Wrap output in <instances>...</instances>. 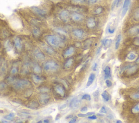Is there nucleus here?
Here are the masks:
<instances>
[{
    "label": "nucleus",
    "mask_w": 139,
    "mask_h": 123,
    "mask_svg": "<svg viewBox=\"0 0 139 123\" xmlns=\"http://www.w3.org/2000/svg\"></svg>",
    "instance_id": "nucleus-60"
},
{
    "label": "nucleus",
    "mask_w": 139,
    "mask_h": 123,
    "mask_svg": "<svg viewBox=\"0 0 139 123\" xmlns=\"http://www.w3.org/2000/svg\"><path fill=\"white\" fill-rule=\"evenodd\" d=\"M107 32L109 34H113L115 32V28L112 27L111 26L109 25L107 28Z\"/></svg>",
    "instance_id": "nucleus-27"
},
{
    "label": "nucleus",
    "mask_w": 139,
    "mask_h": 123,
    "mask_svg": "<svg viewBox=\"0 0 139 123\" xmlns=\"http://www.w3.org/2000/svg\"><path fill=\"white\" fill-rule=\"evenodd\" d=\"M103 8L101 7H97L96 9H95V10H94L93 13L95 15H99L101 14V13L103 12Z\"/></svg>",
    "instance_id": "nucleus-30"
},
{
    "label": "nucleus",
    "mask_w": 139,
    "mask_h": 123,
    "mask_svg": "<svg viewBox=\"0 0 139 123\" xmlns=\"http://www.w3.org/2000/svg\"><path fill=\"white\" fill-rule=\"evenodd\" d=\"M136 58V55L133 53H130L128 55L127 57V59L129 60V61H133Z\"/></svg>",
    "instance_id": "nucleus-28"
},
{
    "label": "nucleus",
    "mask_w": 139,
    "mask_h": 123,
    "mask_svg": "<svg viewBox=\"0 0 139 123\" xmlns=\"http://www.w3.org/2000/svg\"><path fill=\"white\" fill-rule=\"evenodd\" d=\"M104 79H109L111 77V68L109 66H107L104 69Z\"/></svg>",
    "instance_id": "nucleus-14"
},
{
    "label": "nucleus",
    "mask_w": 139,
    "mask_h": 123,
    "mask_svg": "<svg viewBox=\"0 0 139 123\" xmlns=\"http://www.w3.org/2000/svg\"><path fill=\"white\" fill-rule=\"evenodd\" d=\"M134 19L136 21H139V9L134 14Z\"/></svg>",
    "instance_id": "nucleus-44"
},
{
    "label": "nucleus",
    "mask_w": 139,
    "mask_h": 123,
    "mask_svg": "<svg viewBox=\"0 0 139 123\" xmlns=\"http://www.w3.org/2000/svg\"><path fill=\"white\" fill-rule=\"evenodd\" d=\"M45 51H46L47 53H48L49 54H53L54 53L53 49L52 48L46 46L45 48Z\"/></svg>",
    "instance_id": "nucleus-35"
},
{
    "label": "nucleus",
    "mask_w": 139,
    "mask_h": 123,
    "mask_svg": "<svg viewBox=\"0 0 139 123\" xmlns=\"http://www.w3.org/2000/svg\"><path fill=\"white\" fill-rule=\"evenodd\" d=\"M100 0H88V2L90 4H95L97 2H98Z\"/></svg>",
    "instance_id": "nucleus-47"
},
{
    "label": "nucleus",
    "mask_w": 139,
    "mask_h": 123,
    "mask_svg": "<svg viewBox=\"0 0 139 123\" xmlns=\"http://www.w3.org/2000/svg\"><path fill=\"white\" fill-rule=\"evenodd\" d=\"M33 70L35 73H40L41 72V67H40V66H39V65H38V64H35L33 67Z\"/></svg>",
    "instance_id": "nucleus-31"
},
{
    "label": "nucleus",
    "mask_w": 139,
    "mask_h": 123,
    "mask_svg": "<svg viewBox=\"0 0 139 123\" xmlns=\"http://www.w3.org/2000/svg\"><path fill=\"white\" fill-rule=\"evenodd\" d=\"M129 32L130 34L132 35L139 34V25L131 28Z\"/></svg>",
    "instance_id": "nucleus-17"
},
{
    "label": "nucleus",
    "mask_w": 139,
    "mask_h": 123,
    "mask_svg": "<svg viewBox=\"0 0 139 123\" xmlns=\"http://www.w3.org/2000/svg\"><path fill=\"white\" fill-rule=\"evenodd\" d=\"M17 71H18V69H17V66H14L13 67L12 69L11 70V73L12 74H15L17 73Z\"/></svg>",
    "instance_id": "nucleus-40"
},
{
    "label": "nucleus",
    "mask_w": 139,
    "mask_h": 123,
    "mask_svg": "<svg viewBox=\"0 0 139 123\" xmlns=\"http://www.w3.org/2000/svg\"><path fill=\"white\" fill-rule=\"evenodd\" d=\"M60 114H58L57 115L56 118V120H59V118H60Z\"/></svg>",
    "instance_id": "nucleus-53"
},
{
    "label": "nucleus",
    "mask_w": 139,
    "mask_h": 123,
    "mask_svg": "<svg viewBox=\"0 0 139 123\" xmlns=\"http://www.w3.org/2000/svg\"><path fill=\"white\" fill-rule=\"evenodd\" d=\"M32 32L33 35L36 36H38L40 34V30H39L38 28H34L32 30Z\"/></svg>",
    "instance_id": "nucleus-38"
},
{
    "label": "nucleus",
    "mask_w": 139,
    "mask_h": 123,
    "mask_svg": "<svg viewBox=\"0 0 139 123\" xmlns=\"http://www.w3.org/2000/svg\"><path fill=\"white\" fill-rule=\"evenodd\" d=\"M97 64L96 62V63L94 64L93 65V71H96V70H97Z\"/></svg>",
    "instance_id": "nucleus-50"
},
{
    "label": "nucleus",
    "mask_w": 139,
    "mask_h": 123,
    "mask_svg": "<svg viewBox=\"0 0 139 123\" xmlns=\"http://www.w3.org/2000/svg\"><path fill=\"white\" fill-rule=\"evenodd\" d=\"M54 91L56 92L61 96H64L65 94V88L61 85H57L54 87Z\"/></svg>",
    "instance_id": "nucleus-7"
},
{
    "label": "nucleus",
    "mask_w": 139,
    "mask_h": 123,
    "mask_svg": "<svg viewBox=\"0 0 139 123\" xmlns=\"http://www.w3.org/2000/svg\"><path fill=\"white\" fill-rule=\"evenodd\" d=\"M136 62H137V63H139V57H138V58L136 60Z\"/></svg>",
    "instance_id": "nucleus-57"
},
{
    "label": "nucleus",
    "mask_w": 139,
    "mask_h": 123,
    "mask_svg": "<svg viewBox=\"0 0 139 123\" xmlns=\"http://www.w3.org/2000/svg\"><path fill=\"white\" fill-rule=\"evenodd\" d=\"M31 9H32V11L35 14H37L40 16L44 17L46 15V12L45 11V10L39 8L38 7H31Z\"/></svg>",
    "instance_id": "nucleus-8"
},
{
    "label": "nucleus",
    "mask_w": 139,
    "mask_h": 123,
    "mask_svg": "<svg viewBox=\"0 0 139 123\" xmlns=\"http://www.w3.org/2000/svg\"><path fill=\"white\" fill-rule=\"evenodd\" d=\"M34 55L36 58L39 60H44L45 58L44 54L39 49H36L34 51Z\"/></svg>",
    "instance_id": "nucleus-11"
},
{
    "label": "nucleus",
    "mask_w": 139,
    "mask_h": 123,
    "mask_svg": "<svg viewBox=\"0 0 139 123\" xmlns=\"http://www.w3.org/2000/svg\"><path fill=\"white\" fill-rule=\"evenodd\" d=\"M66 106H67L66 104H64L60 106L59 107V109H65L66 107Z\"/></svg>",
    "instance_id": "nucleus-49"
},
{
    "label": "nucleus",
    "mask_w": 139,
    "mask_h": 123,
    "mask_svg": "<svg viewBox=\"0 0 139 123\" xmlns=\"http://www.w3.org/2000/svg\"><path fill=\"white\" fill-rule=\"evenodd\" d=\"M86 26L89 28H93L96 26V21L93 17H90L86 22Z\"/></svg>",
    "instance_id": "nucleus-13"
},
{
    "label": "nucleus",
    "mask_w": 139,
    "mask_h": 123,
    "mask_svg": "<svg viewBox=\"0 0 139 123\" xmlns=\"http://www.w3.org/2000/svg\"><path fill=\"white\" fill-rule=\"evenodd\" d=\"M93 96L95 99V101H98V98H99V90H96L93 93Z\"/></svg>",
    "instance_id": "nucleus-34"
},
{
    "label": "nucleus",
    "mask_w": 139,
    "mask_h": 123,
    "mask_svg": "<svg viewBox=\"0 0 139 123\" xmlns=\"http://www.w3.org/2000/svg\"><path fill=\"white\" fill-rule=\"evenodd\" d=\"M6 70V64H5L4 61L3 60H2V59H0V73L1 74H4Z\"/></svg>",
    "instance_id": "nucleus-19"
},
{
    "label": "nucleus",
    "mask_w": 139,
    "mask_h": 123,
    "mask_svg": "<svg viewBox=\"0 0 139 123\" xmlns=\"http://www.w3.org/2000/svg\"><path fill=\"white\" fill-rule=\"evenodd\" d=\"M81 112H86L88 111V107L84 106V107H83L82 109H80Z\"/></svg>",
    "instance_id": "nucleus-51"
},
{
    "label": "nucleus",
    "mask_w": 139,
    "mask_h": 123,
    "mask_svg": "<svg viewBox=\"0 0 139 123\" xmlns=\"http://www.w3.org/2000/svg\"><path fill=\"white\" fill-rule=\"evenodd\" d=\"M75 48L71 46L70 47L67 49L66 51H65L64 53V55L65 56H69L72 55L75 53Z\"/></svg>",
    "instance_id": "nucleus-18"
},
{
    "label": "nucleus",
    "mask_w": 139,
    "mask_h": 123,
    "mask_svg": "<svg viewBox=\"0 0 139 123\" xmlns=\"http://www.w3.org/2000/svg\"><path fill=\"white\" fill-rule=\"evenodd\" d=\"M130 98L133 99H139V92L133 94L130 96Z\"/></svg>",
    "instance_id": "nucleus-39"
},
{
    "label": "nucleus",
    "mask_w": 139,
    "mask_h": 123,
    "mask_svg": "<svg viewBox=\"0 0 139 123\" xmlns=\"http://www.w3.org/2000/svg\"><path fill=\"white\" fill-rule=\"evenodd\" d=\"M59 17L62 21H64L65 22H67L68 20H69V12L66 10H62V11L60 13Z\"/></svg>",
    "instance_id": "nucleus-9"
},
{
    "label": "nucleus",
    "mask_w": 139,
    "mask_h": 123,
    "mask_svg": "<svg viewBox=\"0 0 139 123\" xmlns=\"http://www.w3.org/2000/svg\"><path fill=\"white\" fill-rule=\"evenodd\" d=\"M80 105V101L79 99L77 98H75L72 99L70 103V107L72 109H77L79 107Z\"/></svg>",
    "instance_id": "nucleus-6"
},
{
    "label": "nucleus",
    "mask_w": 139,
    "mask_h": 123,
    "mask_svg": "<svg viewBox=\"0 0 139 123\" xmlns=\"http://www.w3.org/2000/svg\"><path fill=\"white\" fill-rule=\"evenodd\" d=\"M106 84L108 87H111L112 86V82L109 79H106Z\"/></svg>",
    "instance_id": "nucleus-42"
},
{
    "label": "nucleus",
    "mask_w": 139,
    "mask_h": 123,
    "mask_svg": "<svg viewBox=\"0 0 139 123\" xmlns=\"http://www.w3.org/2000/svg\"><path fill=\"white\" fill-rule=\"evenodd\" d=\"M101 48H102L101 47H99L97 49V52H96V54H98L99 53H100L101 51Z\"/></svg>",
    "instance_id": "nucleus-52"
},
{
    "label": "nucleus",
    "mask_w": 139,
    "mask_h": 123,
    "mask_svg": "<svg viewBox=\"0 0 139 123\" xmlns=\"http://www.w3.org/2000/svg\"><path fill=\"white\" fill-rule=\"evenodd\" d=\"M6 120H12L14 119L15 118V114L13 113H9V114L6 115L3 117Z\"/></svg>",
    "instance_id": "nucleus-29"
},
{
    "label": "nucleus",
    "mask_w": 139,
    "mask_h": 123,
    "mask_svg": "<svg viewBox=\"0 0 139 123\" xmlns=\"http://www.w3.org/2000/svg\"><path fill=\"white\" fill-rule=\"evenodd\" d=\"M88 119L90 120H96L97 119V116L95 114L91 115V116H88Z\"/></svg>",
    "instance_id": "nucleus-46"
},
{
    "label": "nucleus",
    "mask_w": 139,
    "mask_h": 123,
    "mask_svg": "<svg viewBox=\"0 0 139 123\" xmlns=\"http://www.w3.org/2000/svg\"><path fill=\"white\" fill-rule=\"evenodd\" d=\"M82 99H83V100H87V101H90L91 98V96L89 95H88V94H85V95H84L82 96Z\"/></svg>",
    "instance_id": "nucleus-37"
},
{
    "label": "nucleus",
    "mask_w": 139,
    "mask_h": 123,
    "mask_svg": "<svg viewBox=\"0 0 139 123\" xmlns=\"http://www.w3.org/2000/svg\"><path fill=\"white\" fill-rule=\"evenodd\" d=\"M73 34L74 35L76 38L78 39H81L83 38L84 35V32L82 29H75L73 31Z\"/></svg>",
    "instance_id": "nucleus-15"
},
{
    "label": "nucleus",
    "mask_w": 139,
    "mask_h": 123,
    "mask_svg": "<svg viewBox=\"0 0 139 123\" xmlns=\"http://www.w3.org/2000/svg\"><path fill=\"white\" fill-rule=\"evenodd\" d=\"M72 117H73L72 115H70V116H68V117H66V119H69L70 118H72Z\"/></svg>",
    "instance_id": "nucleus-54"
},
{
    "label": "nucleus",
    "mask_w": 139,
    "mask_h": 123,
    "mask_svg": "<svg viewBox=\"0 0 139 123\" xmlns=\"http://www.w3.org/2000/svg\"><path fill=\"white\" fill-rule=\"evenodd\" d=\"M122 1L123 0H114V1L112 4L111 9L113 10L115 7L117 8L120 7L121 6Z\"/></svg>",
    "instance_id": "nucleus-23"
},
{
    "label": "nucleus",
    "mask_w": 139,
    "mask_h": 123,
    "mask_svg": "<svg viewBox=\"0 0 139 123\" xmlns=\"http://www.w3.org/2000/svg\"><path fill=\"white\" fill-rule=\"evenodd\" d=\"M111 44H112L111 39H106V40L104 41L103 46L105 49H107L111 46Z\"/></svg>",
    "instance_id": "nucleus-24"
},
{
    "label": "nucleus",
    "mask_w": 139,
    "mask_h": 123,
    "mask_svg": "<svg viewBox=\"0 0 139 123\" xmlns=\"http://www.w3.org/2000/svg\"><path fill=\"white\" fill-rule=\"evenodd\" d=\"M42 122H42V121H41V120H40V121L38 122V123H41Z\"/></svg>",
    "instance_id": "nucleus-58"
},
{
    "label": "nucleus",
    "mask_w": 139,
    "mask_h": 123,
    "mask_svg": "<svg viewBox=\"0 0 139 123\" xmlns=\"http://www.w3.org/2000/svg\"><path fill=\"white\" fill-rule=\"evenodd\" d=\"M27 107L30 109H37L39 107V104L38 103V102L35 101H33L28 105Z\"/></svg>",
    "instance_id": "nucleus-22"
},
{
    "label": "nucleus",
    "mask_w": 139,
    "mask_h": 123,
    "mask_svg": "<svg viewBox=\"0 0 139 123\" xmlns=\"http://www.w3.org/2000/svg\"><path fill=\"white\" fill-rule=\"evenodd\" d=\"M46 40L49 45L57 47L60 46L62 42V39L59 36L55 35H50L47 36L45 38Z\"/></svg>",
    "instance_id": "nucleus-1"
},
{
    "label": "nucleus",
    "mask_w": 139,
    "mask_h": 123,
    "mask_svg": "<svg viewBox=\"0 0 139 123\" xmlns=\"http://www.w3.org/2000/svg\"><path fill=\"white\" fill-rule=\"evenodd\" d=\"M99 112L101 114H107V110L105 106H103L101 107L100 110H99Z\"/></svg>",
    "instance_id": "nucleus-41"
},
{
    "label": "nucleus",
    "mask_w": 139,
    "mask_h": 123,
    "mask_svg": "<svg viewBox=\"0 0 139 123\" xmlns=\"http://www.w3.org/2000/svg\"><path fill=\"white\" fill-rule=\"evenodd\" d=\"M132 112L134 113H139V103L133 107L132 109Z\"/></svg>",
    "instance_id": "nucleus-36"
},
{
    "label": "nucleus",
    "mask_w": 139,
    "mask_h": 123,
    "mask_svg": "<svg viewBox=\"0 0 139 123\" xmlns=\"http://www.w3.org/2000/svg\"><path fill=\"white\" fill-rule=\"evenodd\" d=\"M31 85L30 82L27 80H19L14 83V87L17 89H23Z\"/></svg>",
    "instance_id": "nucleus-2"
},
{
    "label": "nucleus",
    "mask_w": 139,
    "mask_h": 123,
    "mask_svg": "<svg viewBox=\"0 0 139 123\" xmlns=\"http://www.w3.org/2000/svg\"><path fill=\"white\" fill-rule=\"evenodd\" d=\"M85 2V0H72V2L74 3H77V4H80V3H83Z\"/></svg>",
    "instance_id": "nucleus-43"
},
{
    "label": "nucleus",
    "mask_w": 139,
    "mask_h": 123,
    "mask_svg": "<svg viewBox=\"0 0 139 123\" xmlns=\"http://www.w3.org/2000/svg\"><path fill=\"white\" fill-rule=\"evenodd\" d=\"M73 62V59L72 58L69 59V60H67V61L66 62H65V64L64 65V67L66 68H69L72 66Z\"/></svg>",
    "instance_id": "nucleus-26"
},
{
    "label": "nucleus",
    "mask_w": 139,
    "mask_h": 123,
    "mask_svg": "<svg viewBox=\"0 0 139 123\" xmlns=\"http://www.w3.org/2000/svg\"><path fill=\"white\" fill-rule=\"evenodd\" d=\"M77 117H73L72 119L71 120V121H70V123H74L75 122H76V120H77Z\"/></svg>",
    "instance_id": "nucleus-48"
},
{
    "label": "nucleus",
    "mask_w": 139,
    "mask_h": 123,
    "mask_svg": "<svg viewBox=\"0 0 139 123\" xmlns=\"http://www.w3.org/2000/svg\"><path fill=\"white\" fill-rule=\"evenodd\" d=\"M130 4V0H124V3H123V4L122 10L121 12V17H123L125 15H126L128 10V9H129Z\"/></svg>",
    "instance_id": "nucleus-5"
},
{
    "label": "nucleus",
    "mask_w": 139,
    "mask_h": 123,
    "mask_svg": "<svg viewBox=\"0 0 139 123\" xmlns=\"http://www.w3.org/2000/svg\"><path fill=\"white\" fill-rule=\"evenodd\" d=\"M71 18L72 20L74 21L79 22L83 19L84 16L82 14H79V13H73L71 15Z\"/></svg>",
    "instance_id": "nucleus-10"
},
{
    "label": "nucleus",
    "mask_w": 139,
    "mask_h": 123,
    "mask_svg": "<svg viewBox=\"0 0 139 123\" xmlns=\"http://www.w3.org/2000/svg\"><path fill=\"white\" fill-rule=\"evenodd\" d=\"M39 102L42 105H46L47 104L49 100H50V96L47 94L43 93L39 96Z\"/></svg>",
    "instance_id": "nucleus-4"
},
{
    "label": "nucleus",
    "mask_w": 139,
    "mask_h": 123,
    "mask_svg": "<svg viewBox=\"0 0 139 123\" xmlns=\"http://www.w3.org/2000/svg\"><path fill=\"white\" fill-rule=\"evenodd\" d=\"M44 123H48L49 122V120L48 119H45V120H44Z\"/></svg>",
    "instance_id": "nucleus-55"
},
{
    "label": "nucleus",
    "mask_w": 139,
    "mask_h": 123,
    "mask_svg": "<svg viewBox=\"0 0 139 123\" xmlns=\"http://www.w3.org/2000/svg\"><path fill=\"white\" fill-rule=\"evenodd\" d=\"M122 35L121 34L117 35L116 39V41H115V49H116V50H117V49L119 48L121 42V40H122Z\"/></svg>",
    "instance_id": "nucleus-20"
},
{
    "label": "nucleus",
    "mask_w": 139,
    "mask_h": 123,
    "mask_svg": "<svg viewBox=\"0 0 139 123\" xmlns=\"http://www.w3.org/2000/svg\"><path fill=\"white\" fill-rule=\"evenodd\" d=\"M33 79L34 80V82H41L42 80H43V78L41 77H39V76L37 75H35V74H34L33 75Z\"/></svg>",
    "instance_id": "nucleus-32"
},
{
    "label": "nucleus",
    "mask_w": 139,
    "mask_h": 123,
    "mask_svg": "<svg viewBox=\"0 0 139 123\" xmlns=\"http://www.w3.org/2000/svg\"><path fill=\"white\" fill-rule=\"evenodd\" d=\"M101 96L103 100L106 102L109 101L110 100V97L109 93L107 91H103V93L101 94Z\"/></svg>",
    "instance_id": "nucleus-21"
},
{
    "label": "nucleus",
    "mask_w": 139,
    "mask_h": 123,
    "mask_svg": "<svg viewBox=\"0 0 139 123\" xmlns=\"http://www.w3.org/2000/svg\"><path fill=\"white\" fill-rule=\"evenodd\" d=\"M6 84L4 82H0V90H2L6 87Z\"/></svg>",
    "instance_id": "nucleus-45"
},
{
    "label": "nucleus",
    "mask_w": 139,
    "mask_h": 123,
    "mask_svg": "<svg viewBox=\"0 0 139 123\" xmlns=\"http://www.w3.org/2000/svg\"><path fill=\"white\" fill-rule=\"evenodd\" d=\"M116 123H122V121H121V120H117L116 121Z\"/></svg>",
    "instance_id": "nucleus-56"
},
{
    "label": "nucleus",
    "mask_w": 139,
    "mask_h": 123,
    "mask_svg": "<svg viewBox=\"0 0 139 123\" xmlns=\"http://www.w3.org/2000/svg\"><path fill=\"white\" fill-rule=\"evenodd\" d=\"M95 78H96V75L95 73H91L90 75H89L88 80L87 82V83H86V88L90 87V86L93 84L94 80L95 79Z\"/></svg>",
    "instance_id": "nucleus-12"
},
{
    "label": "nucleus",
    "mask_w": 139,
    "mask_h": 123,
    "mask_svg": "<svg viewBox=\"0 0 139 123\" xmlns=\"http://www.w3.org/2000/svg\"><path fill=\"white\" fill-rule=\"evenodd\" d=\"M14 41L15 46L16 47V48L18 49V50L20 51L22 47V44L20 39L17 37H16L14 38Z\"/></svg>",
    "instance_id": "nucleus-16"
},
{
    "label": "nucleus",
    "mask_w": 139,
    "mask_h": 123,
    "mask_svg": "<svg viewBox=\"0 0 139 123\" xmlns=\"http://www.w3.org/2000/svg\"><path fill=\"white\" fill-rule=\"evenodd\" d=\"M59 66L57 62L49 61L46 62L44 65V69L47 71H53V70H56L58 68Z\"/></svg>",
    "instance_id": "nucleus-3"
},
{
    "label": "nucleus",
    "mask_w": 139,
    "mask_h": 123,
    "mask_svg": "<svg viewBox=\"0 0 139 123\" xmlns=\"http://www.w3.org/2000/svg\"><path fill=\"white\" fill-rule=\"evenodd\" d=\"M137 69H138V66H130L128 68L127 73H128V74H132V73H134Z\"/></svg>",
    "instance_id": "nucleus-25"
},
{
    "label": "nucleus",
    "mask_w": 139,
    "mask_h": 123,
    "mask_svg": "<svg viewBox=\"0 0 139 123\" xmlns=\"http://www.w3.org/2000/svg\"><path fill=\"white\" fill-rule=\"evenodd\" d=\"M95 114V113L93 112H88L86 114H83V113H79L77 114V116L79 117H88V116H91V115H93Z\"/></svg>",
    "instance_id": "nucleus-33"
},
{
    "label": "nucleus",
    "mask_w": 139,
    "mask_h": 123,
    "mask_svg": "<svg viewBox=\"0 0 139 123\" xmlns=\"http://www.w3.org/2000/svg\"><path fill=\"white\" fill-rule=\"evenodd\" d=\"M2 123H8V122H7V121H2Z\"/></svg>",
    "instance_id": "nucleus-59"
}]
</instances>
